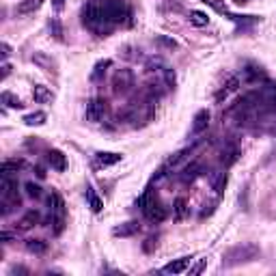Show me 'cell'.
Wrapping results in <instances>:
<instances>
[{"label": "cell", "instance_id": "9a60e30c", "mask_svg": "<svg viewBox=\"0 0 276 276\" xmlns=\"http://www.w3.org/2000/svg\"><path fill=\"white\" fill-rule=\"evenodd\" d=\"M140 231V225L138 223H123L121 226H117L112 233H115L117 237H129V235H136Z\"/></svg>", "mask_w": 276, "mask_h": 276}, {"label": "cell", "instance_id": "4316f807", "mask_svg": "<svg viewBox=\"0 0 276 276\" xmlns=\"http://www.w3.org/2000/svg\"><path fill=\"white\" fill-rule=\"evenodd\" d=\"M24 188H26V194H28L30 199H41V188L37 186V183L26 181V183H24Z\"/></svg>", "mask_w": 276, "mask_h": 276}, {"label": "cell", "instance_id": "277c9868", "mask_svg": "<svg viewBox=\"0 0 276 276\" xmlns=\"http://www.w3.org/2000/svg\"><path fill=\"white\" fill-rule=\"evenodd\" d=\"M145 216L151 220V223H162V220L166 218V209L162 207L158 201H147V205L143 207Z\"/></svg>", "mask_w": 276, "mask_h": 276}, {"label": "cell", "instance_id": "f1b7e54d", "mask_svg": "<svg viewBox=\"0 0 276 276\" xmlns=\"http://www.w3.org/2000/svg\"><path fill=\"white\" fill-rule=\"evenodd\" d=\"M106 67H110V61H100V63H97V65H95V72H93V78H95V80L100 78V75L106 72Z\"/></svg>", "mask_w": 276, "mask_h": 276}, {"label": "cell", "instance_id": "5bb4252c", "mask_svg": "<svg viewBox=\"0 0 276 276\" xmlns=\"http://www.w3.org/2000/svg\"><path fill=\"white\" fill-rule=\"evenodd\" d=\"M39 218H41V214L37 212V209H28V212L24 214V218L20 220V229L22 231H26V229H30V226H35L37 223H39Z\"/></svg>", "mask_w": 276, "mask_h": 276}, {"label": "cell", "instance_id": "e575fe53", "mask_svg": "<svg viewBox=\"0 0 276 276\" xmlns=\"http://www.w3.org/2000/svg\"><path fill=\"white\" fill-rule=\"evenodd\" d=\"M9 72H11V67H9L7 63H4V65H2V78H7V75H9Z\"/></svg>", "mask_w": 276, "mask_h": 276}, {"label": "cell", "instance_id": "ba28073f", "mask_svg": "<svg viewBox=\"0 0 276 276\" xmlns=\"http://www.w3.org/2000/svg\"><path fill=\"white\" fill-rule=\"evenodd\" d=\"M190 261H192V257H179L177 261L166 263V266L162 268V272H166V274H181V272H186V268L190 266Z\"/></svg>", "mask_w": 276, "mask_h": 276}, {"label": "cell", "instance_id": "836d02e7", "mask_svg": "<svg viewBox=\"0 0 276 276\" xmlns=\"http://www.w3.org/2000/svg\"><path fill=\"white\" fill-rule=\"evenodd\" d=\"M9 54H11V48L7 46V43H2V56H4V58H7V56H9Z\"/></svg>", "mask_w": 276, "mask_h": 276}, {"label": "cell", "instance_id": "83f0119b", "mask_svg": "<svg viewBox=\"0 0 276 276\" xmlns=\"http://www.w3.org/2000/svg\"><path fill=\"white\" fill-rule=\"evenodd\" d=\"M203 2H205V4H209L212 9H216L218 13H225V15H226V7H225L223 0H203Z\"/></svg>", "mask_w": 276, "mask_h": 276}, {"label": "cell", "instance_id": "5b68a950", "mask_svg": "<svg viewBox=\"0 0 276 276\" xmlns=\"http://www.w3.org/2000/svg\"><path fill=\"white\" fill-rule=\"evenodd\" d=\"M104 112H106V104L101 100H91L89 104H86V110H84V115L89 121H100L101 117H104Z\"/></svg>", "mask_w": 276, "mask_h": 276}, {"label": "cell", "instance_id": "e0dca14e", "mask_svg": "<svg viewBox=\"0 0 276 276\" xmlns=\"http://www.w3.org/2000/svg\"><path fill=\"white\" fill-rule=\"evenodd\" d=\"M41 7V0H22L18 4V13L26 15V13H32V11H37Z\"/></svg>", "mask_w": 276, "mask_h": 276}, {"label": "cell", "instance_id": "d6986e66", "mask_svg": "<svg viewBox=\"0 0 276 276\" xmlns=\"http://www.w3.org/2000/svg\"><path fill=\"white\" fill-rule=\"evenodd\" d=\"M26 248H28L30 252H35V255H43V252L48 251V244L43 240H28L26 242Z\"/></svg>", "mask_w": 276, "mask_h": 276}, {"label": "cell", "instance_id": "4dcf8cb0", "mask_svg": "<svg viewBox=\"0 0 276 276\" xmlns=\"http://www.w3.org/2000/svg\"><path fill=\"white\" fill-rule=\"evenodd\" d=\"M203 268H205V259H201V261H199L197 266H194V268L190 270V274H192V276H194V274H199V272H201Z\"/></svg>", "mask_w": 276, "mask_h": 276}, {"label": "cell", "instance_id": "1f68e13d", "mask_svg": "<svg viewBox=\"0 0 276 276\" xmlns=\"http://www.w3.org/2000/svg\"><path fill=\"white\" fill-rule=\"evenodd\" d=\"M52 7H54V11H63L65 0H52Z\"/></svg>", "mask_w": 276, "mask_h": 276}, {"label": "cell", "instance_id": "6da1fadb", "mask_svg": "<svg viewBox=\"0 0 276 276\" xmlns=\"http://www.w3.org/2000/svg\"><path fill=\"white\" fill-rule=\"evenodd\" d=\"M82 24L101 37H106L108 32H110V26H112L104 20V11H101L100 2H89L82 7Z\"/></svg>", "mask_w": 276, "mask_h": 276}, {"label": "cell", "instance_id": "484cf974", "mask_svg": "<svg viewBox=\"0 0 276 276\" xmlns=\"http://www.w3.org/2000/svg\"><path fill=\"white\" fill-rule=\"evenodd\" d=\"M0 100H2V104H4V106H9V108H22V101H20L13 93H9V91H4Z\"/></svg>", "mask_w": 276, "mask_h": 276}, {"label": "cell", "instance_id": "d590c367", "mask_svg": "<svg viewBox=\"0 0 276 276\" xmlns=\"http://www.w3.org/2000/svg\"><path fill=\"white\" fill-rule=\"evenodd\" d=\"M35 173H37V177H41V179H43V177H46V173H43V169H41V166H37V169H35Z\"/></svg>", "mask_w": 276, "mask_h": 276}, {"label": "cell", "instance_id": "ffe728a7", "mask_svg": "<svg viewBox=\"0 0 276 276\" xmlns=\"http://www.w3.org/2000/svg\"><path fill=\"white\" fill-rule=\"evenodd\" d=\"M22 166V162H18V160H4L2 162V166H0V173H2V177H9L13 171H18Z\"/></svg>", "mask_w": 276, "mask_h": 276}, {"label": "cell", "instance_id": "4fadbf2b", "mask_svg": "<svg viewBox=\"0 0 276 276\" xmlns=\"http://www.w3.org/2000/svg\"><path fill=\"white\" fill-rule=\"evenodd\" d=\"M32 97H35L37 104H48V101L54 100L52 91L48 89V86H43V84H35V86H32Z\"/></svg>", "mask_w": 276, "mask_h": 276}, {"label": "cell", "instance_id": "2e32d148", "mask_svg": "<svg viewBox=\"0 0 276 276\" xmlns=\"http://www.w3.org/2000/svg\"><path fill=\"white\" fill-rule=\"evenodd\" d=\"M199 173H201V166H199L197 162H192V164H188L186 169H183V173H181V181H183V183L194 181V179L199 177Z\"/></svg>", "mask_w": 276, "mask_h": 276}, {"label": "cell", "instance_id": "603a6c76", "mask_svg": "<svg viewBox=\"0 0 276 276\" xmlns=\"http://www.w3.org/2000/svg\"><path fill=\"white\" fill-rule=\"evenodd\" d=\"M225 186H226V177H225V173H216V175H212V188L216 192H223L225 190Z\"/></svg>", "mask_w": 276, "mask_h": 276}, {"label": "cell", "instance_id": "7a4b0ae2", "mask_svg": "<svg viewBox=\"0 0 276 276\" xmlns=\"http://www.w3.org/2000/svg\"><path fill=\"white\" fill-rule=\"evenodd\" d=\"M257 255H259V248L252 246V244L235 246V248H231V251L225 252L223 266L225 268H233V266H240V263H248V261H252Z\"/></svg>", "mask_w": 276, "mask_h": 276}, {"label": "cell", "instance_id": "8fae6325", "mask_svg": "<svg viewBox=\"0 0 276 276\" xmlns=\"http://www.w3.org/2000/svg\"><path fill=\"white\" fill-rule=\"evenodd\" d=\"M209 125V112L207 110H199L197 115H194V123H192V134L197 136V134L205 132Z\"/></svg>", "mask_w": 276, "mask_h": 276}, {"label": "cell", "instance_id": "7c38bea8", "mask_svg": "<svg viewBox=\"0 0 276 276\" xmlns=\"http://www.w3.org/2000/svg\"><path fill=\"white\" fill-rule=\"evenodd\" d=\"M95 162L97 166H112L121 162V153H112V151H100L95 153Z\"/></svg>", "mask_w": 276, "mask_h": 276}, {"label": "cell", "instance_id": "9c48e42d", "mask_svg": "<svg viewBox=\"0 0 276 276\" xmlns=\"http://www.w3.org/2000/svg\"><path fill=\"white\" fill-rule=\"evenodd\" d=\"M48 162H50V166L58 173H63L65 169H67V158H65V153L58 149H52L50 153H48Z\"/></svg>", "mask_w": 276, "mask_h": 276}, {"label": "cell", "instance_id": "d6a6232c", "mask_svg": "<svg viewBox=\"0 0 276 276\" xmlns=\"http://www.w3.org/2000/svg\"><path fill=\"white\" fill-rule=\"evenodd\" d=\"M13 233H9V231H2V233H0V242H9V240H13Z\"/></svg>", "mask_w": 276, "mask_h": 276}, {"label": "cell", "instance_id": "52a82bcc", "mask_svg": "<svg viewBox=\"0 0 276 276\" xmlns=\"http://www.w3.org/2000/svg\"><path fill=\"white\" fill-rule=\"evenodd\" d=\"M132 84H134V78H132V74H129L127 69L117 72V75H115V91H117V93H121V91L125 93Z\"/></svg>", "mask_w": 276, "mask_h": 276}, {"label": "cell", "instance_id": "cb8c5ba5", "mask_svg": "<svg viewBox=\"0 0 276 276\" xmlns=\"http://www.w3.org/2000/svg\"><path fill=\"white\" fill-rule=\"evenodd\" d=\"M24 123H26V125H43V123H46V115H43V112H32V115H26Z\"/></svg>", "mask_w": 276, "mask_h": 276}, {"label": "cell", "instance_id": "3957f363", "mask_svg": "<svg viewBox=\"0 0 276 276\" xmlns=\"http://www.w3.org/2000/svg\"><path fill=\"white\" fill-rule=\"evenodd\" d=\"M100 4L108 24H121L129 18V9L123 0H100Z\"/></svg>", "mask_w": 276, "mask_h": 276}, {"label": "cell", "instance_id": "7402d4cb", "mask_svg": "<svg viewBox=\"0 0 276 276\" xmlns=\"http://www.w3.org/2000/svg\"><path fill=\"white\" fill-rule=\"evenodd\" d=\"M190 22L194 26H207L209 18H207V13H203V11H190Z\"/></svg>", "mask_w": 276, "mask_h": 276}, {"label": "cell", "instance_id": "d4e9b609", "mask_svg": "<svg viewBox=\"0 0 276 276\" xmlns=\"http://www.w3.org/2000/svg\"><path fill=\"white\" fill-rule=\"evenodd\" d=\"M173 209H175V216L177 218H186L188 216V203H186V199H177L175 205H173Z\"/></svg>", "mask_w": 276, "mask_h": 276}, {"label": "cell", "instance_id": "f546056e", "mask_svg": "<svg viewBox=\"0 0 276 276\" xmlns=\"http://www.w3.org/2000/svg\"><path fill=\"white\" fill-rule=\"evenodd\" d=\"M50 30H54V37H56V39H61L63 37V30H61V24H58L56 20H52L50 22Z\"/></svg>", "mask_w": 276, "mask_h": 276}, {"label": "cell", "instance_id": "ac0fdd59", "mask_svg": "<svg viewBox=\"0 0 276 276\" xmlns=\"http://www.w3.org/2000/svg\"><path fill=\"white\" fill-rule=\"evenodd\" d=\"M237 155H240V151H237V147H233V145H229V147H226L225 151H223V164L225 166H231L233 164V162L237 160Z\"/></svg>", "mask_w": 276, "mask_h": 276}, {"label": "cell", "instance_id": "44dd1931", "mask_svg": "<svg viewBox=\"0 0 276 276\" xmlns=\"http://www.w3.org/2000/svg\"><path fill=\"white\" fill-rule=\"evenodd\" d=\"M86 197H89V205H91V209H93L95 214H100L101 212V207H104V201H101L100 197H97V194L91 190L89 188V192H86Z\"/></svg>", "mask_w": 276, "mask_h": 276}, {"label": "cell", "instance_id": "30bf717a", "mask_svg": "<svg viewBox=\"0 0 276 276\" xmlns=\"http://www.w3.org/2000/svg\"><path fill=\"white\" fill-rule=\"evenodd\" d=\"M48 205H50L52 216H56V218H63V214H65V201H63L61 194H58V192H52L50 197H48Z\"/></svg>", "mask_w": 276, "mask_h": 276}, {"label": "cell", "instance_id": "8992f818", "mask_svg": "<svg viewBox=\"0 0 276 276\" xmlns=\"http://www.w3.org/2000/svg\"><path fill=\"white\" fill-rule=\"evenodd\" d=\"M240 84H242V80L237 78V75H231L229 80H226V84L223 86V89L216 93V101H223V100H226L231 93H235L237 89H240Z\"/></svg>", "mask_w": 276, "mask_h": 276}]
</instances>
